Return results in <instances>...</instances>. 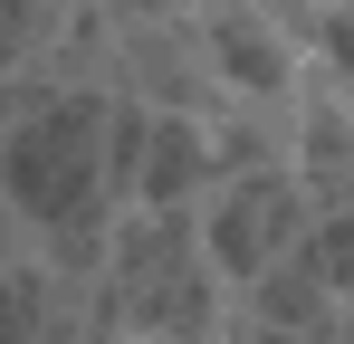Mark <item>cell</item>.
Wrapping results in <instances>:
<instances>
[{
    "label": "cell",
    "instance_id": "6da1fadb",
    "mask_svg": "<svg viewBox=\"0 0 354 344\" xmlns=\"http://www.w3.org/2000/svg\"><path fill=\"white\" fill-rule=\"evenodd\" d=\"M86 306H96V344H221L230 325V287L211 278L192 211H144V201L106 220Z\"/></svg>",
    "mask_w": 354,
    "mask_h": 344
},
{
    "label": "cell",
    "instance_id": "7a4b0ae2",
    "mask_svg": "<svg viewBox=\"0 0 354 344\" xmlns=\"http://www.w3.org/2000/svg\"><path fill=\"white\" fill-rule=\"evenodd\" d=\"M0 211L19 239L115 220L106 201V86H48L0 124Z\"/></svg>",
    "mask_w": 354,
    "mask_h": 344
},
{
    "label": "cell",
    "instance_id": "3957f363",
    "mask_svg": "<svg viewBox=\"0 0 354 344\" xmlns=\"http://www.w3.org/2000/svg\"><path fill=\"white\" fill-rule=\"evenodd\" d=\"M306 191H297V172L278 163V172H221L201 201H192V239H201V258H211V278L230 287H249L259 268H278L297 239H306Z\"/></svg>",
    "mask_w": 354,
    "mask_h": 344
},
{
    "label": "cell",
    "instance_id": "277c9868",
    "mask_svg": "<svg viewBox=\"0 0 354 344\" xmlns=\"http://www.w3.org/2000/svg\"><path fill=\"white\" fill-rule=\"evenodd\" d=\"M106 29H115V19H106ZM106 96H134V106H163V115H211L221 106V77H211V57H201L192 10L124 19L115 48H106Z\"/></svg>",
    "mask_w": 354,
    "mask_h": 344
},
{
    "label": "cell",
    "instance_id": "5b68a950",
    "mask_svg": "<svg viewBox=\"0 0 354 344\" xmlns=\"http://www.w3.org/2000/svg\"><path fill=\"white\" fill-rule=\"evenodd\" d=\"M192 29H201V57H211L221 96H297L306 39L288 19H268L259 0H211V10H192Z\"/></svg>",
    "mask_w": 354,
    "mask_h": 344
},
{
    "label": "cell",
    "instance_id": "8992f818",
    "mask_svg": "<svg viewBox=\"0 0 354 344\" xmlns=\"http://www.w3.org/2000/svg\"><path fill=\"white\" fill-rule=\"evenodd\" d=\"M288 172H297V191H306L316 220H326V211H354V115H345V96H335V67H316V57H306V77H297Z\"/></svg>",
    "mask_w": 354,
    "mask_h": 344
},
{
    "label": "cell",
    "instance_id": "52a82bcc",
    "mask_svg": "<svg viewBox=\"0 0 354 344\" xmlns=\"http://www.w3.org/2000/svg\"><path fill=\"white\" fill-rule=\"evenodd\" d=\"M201 191H211V134H201V115H163V106H144L134 201H144V211H192Z\"/></svg>",
    "mask_w": 354,
    "mask_h": 344
},
{
    "label": "cell",
    "instance_id": "ba28073f",
    "mask_svg": "<svg viewBox=\"0 0 354 344\" xmlns=\"http://www.w3.org/2000/svg\"><path fill=\"white\" fill-rule=\"evenodd\" d=\"M201 134H211V182L221 172H278L297 144V96H221L201 115Z\"/></svg>",
    "mask_w": 354,
    "mask_h": 344
},
{
    "label": "cell",
    "instance_id": "9c48e42d",
    "mask_svg": "<svg viewBox=\"0 0 354 344\" xmlns=\"http://www.w3.org/2000/svg\"><path fill=\"white\" fill-rule=\"evenodd\" d=\"M297 249H306V268L326 278V296L354 316V211H326V220H306V239H297Z\"/></svg>",
    "mask_w": 354,
    "mask_h": 344
},
{
    "label": "cell",
    "instance_id": "30bf717a",
    "mask_svg": "<svg viewBox=\"0 0 354 344\" xmlns=\"http://www.w3.org/2000/svg\"><path fill=\"white\" fill-rule=\"evenodd\" d=\"M58 19H67V0H0V77L39 67V48H48Z\"/></svg>",
    "mask_w": 354,
    "mask_h": 344
},
{
    "label": "cell",
    "instance_id": "8fae6325",
    "mask_svg": "<svg viewBox=\"0 0 354 344\" xmlns=\"http://www.w3.org/2000/svg\"><path fill=\"white\" fill-rule=\"evenodd\" d=\"M0 344H39V296L19 278V258H0Z\"/></svg>",
    "mask_w": 354,
    "mask_h": 344
},
{
    "label": "cell",
    "instance_id": "7c38bea8",
    "mask_svg": "<svg viewBox=\"0 0 354 344\" xmlns=\"http://www.w3.org/2000/svg\"><path fill=\"white\" fill-rule=\"evenodd\" d=\"M221 344H297V335H278V325H259V316H239V306H230V325H221Z\"/></svg>",
    "mask_w": 354,
    "mask_h": 344
},
{
    "label": "cell",
    "instance_id": "4fadbf2b",
    "mask_svg": "<svg viewBox=\"0 0 354 344\" xmlns=\"http://www.w3.org/2000/svg\"><path fill=\"white\" fill-rule=\"evenodd\" d=\"M10 115H19V86H10V77H0V124H10Z\"/></svg>",
    "mask_w": 354,
    "mask_h": 344
},
{
    "label": "cell",
    "instance_id": "5bb4252c",
    "mask_svg": "<svg viewBox=\"0 0 354 344\" xmlns=\"http://www.w3.org/2000/svg\"><path fill=\"white\" fill-rule=\"evenodd\" d=\"M335 96H345V115H354V77H335Z\"/></svg>",
    "mask_w": 354,
    "mask_h": 344
},
{
    "label": "cell",
    "instance_id": "9a60e30c",
    "mask_svg": "<svg viewBox=\"0 0 354 344\" xmlns=\"http://www.w3.org/2000/svg\"><path fill=\"white\" fill-rule=\"evenodd\" d=\"M163 10H211V0H163Z\"/></svg>",
    "mask_w": 354,
    "mask_h": 344
}]
</instances>
